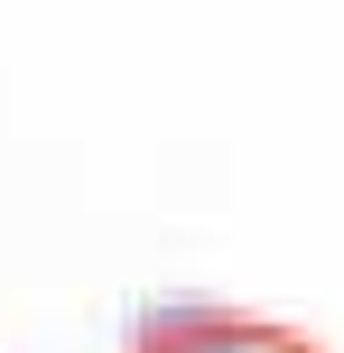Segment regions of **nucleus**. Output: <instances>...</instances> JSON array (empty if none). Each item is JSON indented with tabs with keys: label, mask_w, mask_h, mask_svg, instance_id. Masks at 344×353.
Instances as JSON below:
<instances>
[{
	"label": "nucleus",
	"mask_w": 344,
	"mask_h": 353,
	"mask_svg": "<svg viewBox=\"0 0 344 353\" xmlns=\"http://www.w3.org/2000/svg\"><path fill=\"white\" fill-rule=\"evenodd\" d=\"M130 353H326L298 325H252V316H214V307H168L140 325Z\"/></svg>",
	"instance_id": "f257e3e1"
}]
</instances>
